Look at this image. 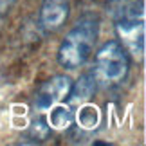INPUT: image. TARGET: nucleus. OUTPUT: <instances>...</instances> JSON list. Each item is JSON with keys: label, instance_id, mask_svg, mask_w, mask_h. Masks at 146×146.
<instances>
[{"label": "nucleus", "instance_id": "obj_1", "mask_svg": "<svg viewBox=\"0 0 146 146\" xmlns=\"http://www.w3.org/2000/svg\"><path fill=\"white\" fill-rule=\"evenodd\" d=\"M99 25L92 16H83L67 33L58 49V61L65 69H78L90 58L94 43L98 40Z\"/></svg>", "mask_w": 146, "mask_h": 146}, {"label": "nucleus", "instance_id": "obj_2", "mask_svg": "<svg viewBox=\"0 0 146 146\" xmlns=\"http://www.w3.org/2000/svg\"><path fill=\"white\" fill-rule=\"evenodd\" d=\"M94 76L98 81H103L105 85H115L123 81L128 74V54L126 49L117 40L106 42L96 54V67Z\"/></svg>", "mask_w": 146, "mask_h": 146}, {"label": "nucleus", "instance_id": "obj_3", "mask_svg": "<svg viewBox=\"0 0 146 146\" xmlns=\"http://www.w3.org/2000/svg\"><path fill=\"white\" fill-rule=\"evenodd\" d=\"M115 31L121 38V45L133 58L144 56V16H123L115 20Z\"/></svg>", "mask_w": 146, "mask_h": 146}, {"label": "nucleus", "instance_id": "obj_4", "mask_svg": "<svg viewBox=\"0 0 146 146\" xmlns=\"http://www.w3.org/2000/svg\"><path fill=\"white\" fill-rule=\"evenodd\" d=\"M72 81L67 76H54L52 80L45 81L36 94L35 106L38 110H49L52 105L61 101L70 90Z\"/></svg>", "mask_w": 146, "mask_h": 146}, {"label": "nucleus", "instance_id": "obj_5", "mask_svg": "<svg viewBox=\"0 0 146 146\" xmlns=\"http://www.w3.org/2000/svg\"><path fill=\"white\" fill-rule=\"evenodd\" d=\"M69 0H43L40 9V24L45 31H56L69 18Z\"/></svg>", "mask_w": 146, "mask_h": 146}, {"label": "nucleus", "instance_id": "obj_6", "mask_svg": "<svg viewBox=\"0 0 146 146\" xmlns=\"http://www.w3.org/2000/svg\"><path fill=\"white\" fill-rule=\"evenodd\" d=\"M96 76L94 74H83L74 85H70L69 90V103L70 105H83L94 96L96 92Z\"/></svg>", "mask_w": 146, "mask_h": 146}, {"label": "nucleus", "instance_id": "obj_7", "mask_svg": "<svg viewBox=\"0 0 146 146\" xmlns=\"http://www.w3.org/2000/svg\"><path fill=\"white\" fill-rule=\"evenodd\" d=\"M72 121H74V114L67 108V106H50V114H49V126L50 128H58V130H63V128L67 126H70L72 125Z\"/></svg>", "mask_w": 146, "mask_h": 146}, {"label": "nucleus", "instance_id": "obj_8", "mask_svg": "<svg viewBox=\"0 0 146 146\" xmlns=\"http://www.w3.org/2000/svg\"><path fill=\"white\" fill-rule=\"evenodd\" d=\"M78 123L83 126V128H94L99 123V112L96 106L92 105H85L83 103V106L80 108V112H78Z\"/></svg>", "mask_w": 146, "mask_h": 146}, {"label": "nucleus", "instance_id": "obj_9", "mask_svg": "<svg viewBox=\"0 0 146 146\" xmlns=\"http://www.w3.org/2000/svg\"><path fill=\"white\" fill-rule=\"evenodd\" d=\"M49 130H50V126H49V123L43 119V117H40L38 121H35L33 123V135H35L36 139H45L47 137V133H49Z\"/></svg>", "mask_w": 146, "mask_h": 146}, {"label": "nucleus", "instance_id": "obj_10", "mask_svg": "<svg viewBox=\"0 0 146 146\" xmlns=\"http://www.w3.org/2000/svg\"><path fill=\"white\" fill-rule=\"evenodd\" d=\"M16 0H0V13H5L7 9H11V5H13Z\"/></svg>", "mask_w": 146, "mask_h": 146}]
</instances>
